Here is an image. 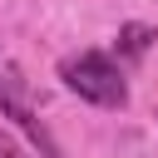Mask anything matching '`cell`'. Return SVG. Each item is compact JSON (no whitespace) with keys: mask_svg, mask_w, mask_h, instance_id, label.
Returning <instances> with one entry per match:
<instances>
[{"mask_svg":"<svg viewBox=\"0 0 158 158\" xmlns=\"http://www.w3.org/2000/svg\"><path fill=\"white\" fill-rule=\"evenodd\" d=\"M0 114H5V118H15V123L40 143V153H44V158H59V143H54V138H49V128L35 118L30 94H25V79H20V69H15V64H5V69H0Z\"/></svg>","mask_w":158,"mask_h":158,"instance_id":"7a4b0ae2","label":"cell"},{"mask_svg":"<svg viewBox=\"0 0 158 158\" xmlns=\"http://www.w3.org/2000/svg\"><path fill=\"white\" fill-rule=\"evenodd\" d=\"M153 40H158V30L133 20V25H123V30H118V54H123V59H143Z\"/></svg>","mask_w":158,"mask_h":158,"instance_id":"3957f363","label":"cell"},{"mask_svg":"<svg viewBox=\"0 0 158 158\" xmlns=\"http://www.w3.org/2000/svg\"><path fill=\"white\" fill-rule=\"evenodd\" d=\"M0 158H15V143H10L5 133H0Z\"/></svg>","mask_w":158,"mask_h":158,"instance_id":"277c9868","label":"cell"},{"mask_svg":"<svg viewBox=\"0 0 158 158\" xmlns=\"http://www.w3.org/2000/svg\"><path fill=\"white\" fill-rule=\"evenodd\" d=\"M59 74H64V84H69L79 99H89V104H104V109H123V104H128V84L118 79V69H114L109 54H94V49L69 54V59L59 64Z\"/></svg>","mask_w":158,"mask_h":158,"instance_id":"6da1fadb","label":"cell"}]
</instances>
